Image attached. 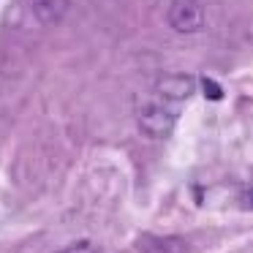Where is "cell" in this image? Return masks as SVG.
Instances as JSON below:
<instances>
[{
  "mask_svg": "<svg viewBox=\"0 0 253 253\" xmlns=\"http://www.w3.org/2000/svg\"><path fill=\"white\" fill-rule=\"evenodd\" d=\"M174 123H177L174 106L164 104V101H158V98L144 101L136 109V128L147 139H166L174 131Z\"/></svg>",
  "mask_w": 253,
  "mask_h": 253,
  "instance_id": "obj_1",
  "label": "cell"
},
{
  "mask_svg": "<svg viewBox=\"0 0 253 253\" xmlns=\"http://www.w3.org/2000/svg\"><path fill=\"white\" fill-rule=\"evenodd\" d=\"M166 25L180 36H196L207 28V8L202 0H169Z\"/></svg>",
  "mask_w": 253,
  "mask_h": 253,
  "instance_id": "obj_2",
  "label": "cell"
},
{
  "mask_svg": "<svg viewBox=\"0 0 253 253\" xmlns=\"http://www.w3.org/2000/svg\"><path fill=\"white\" fill-rule=\"evenodd\" d=\"M199 87V79L193 74H182V71H174V74H164V77L155 82V98L164 101V104H180V101H188Z\"/></svg>",
  "mask_w": 253,
  "mask_h": 253,
  "instance_id": "obj_3",
  "label": "cell"
},
{
  "mask_svg": "<svg viewBox=\"0 0 253 253\" xmlns=\"http://www.w3.org/2000/svg\"><path fill=\"white\" fill-rule=\"evenodd\" d=\"M30 11L39 25H57L71 11V0H33Z\"/></svg>",
  "mask_w": 253,
  "mask_h": 253,
  "instance_id": "obj_4",
  "label": "cell"
},
{
  "mask_svg": "<svg viewBox=\"0 0 253 253\" xmlns=\"http://www.w3.org/2000/svg\"><path fill=\"white\" fill-rule=\"evenodd\" d=\"M147 253H185V240H180V237H158V240H150Z\"/></svg>",
  "mask_w": 253,
  "mask_h": 253,
  "instance_id": "obj_5",
  "label": "cell"
},
{
  "mask_svg": "<svg viewBox=\"0 0 253 253\" xmlns=\"http://www.w3.org/2000/svg\"><path fill=\"white\" fill-rule=\"evenodd\" d=\"M55 253H98V245L90 242V240H77V242L60 248V251H55Z\"/></svg>",
  "mask_w": 253,
  "mask_h": 253,
  "instance_id": "obj_6",
  "label": "cell"
},
{
  "mask_svg": "<svg viewBox=\"0 0 253 253\" xmlns=\"http://www.w3.org/2000/svg\"><path fill=\"white\" fill-rule=\"evenodd\" d=\"M204 90H210V98H212V101H218L220 98V87H218V84H215V82H210V79H207V82H204Z\"/></svg>",
  "mask_w": 253,
  "mask_h": 253,
  "instance_id": "obj_7",
  "label": "cell"
}]
</instances>
